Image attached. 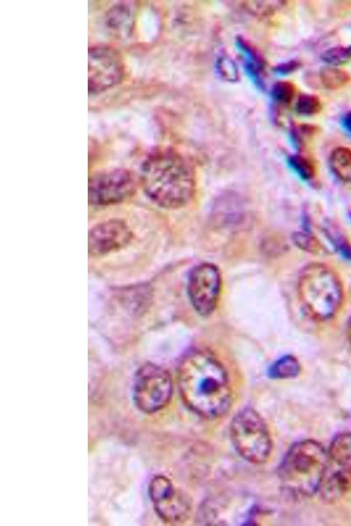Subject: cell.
<instances>
[{"mask_svg":"<svg viewBox=\"0 0 351 526\" xmlns=\"http://www.w3.org/2000/svg\"><path fill=\"white\" fill-rule=\"evenodd\" d=\"M126 76L122 54L108 45H94L88 51V91L90 95L105 93L120 85Z\"/></svg>","mask_w":351,"mask_h":526,"instance_id":"8","label":"cell"},{"mask_svg":"<svg viewBox=\"0 0 351 526\" xmlns=\"http://www.w3.org/2000/svg\"><path fill=\"white\" fill-rule=\"evenodd\" d=\"M288 163L304 180H312L316 177V163L309 156L301 155V153L289 156Z\"/></svg>","mask_w":351,"mask_h":526,"instance_id":"18","label":"cell"},{"mask_svg":"<svg viewBox=\"0 0 351 526\" xmlns=\"http://www.w3.org/2000/svg\"><path fill=\"white\" fill-rule=\"evenodd\" d=\"M222 279L217 266L204 262L190 273L188 295L193 308L200 316L208 317L217 308L221 298Z\"/></svg>","mask_w":351,"mask_h":526,"instance_id":"9","label":"cell"},{"mask_svg":"<svg viewBox=\"0 0 351 526\" xmlns=\"http://www.w3.org/2000/svg\"><path fill=\"white\" fill-rule=\"evenodd\" d=\"M351 491V472L329 460L319 491L325 502L335 503Z\"/></svg>","mask_w":351,"mask_h":526,"instance_id":"12","label":"cell"},{"mask_svg":"<svg viewBox=\"0 0 351 526\" xmlns=\"http://www.w3.org/2000/svg\"><path fill=\"white\" fill-rule=\"evenodd\" d=\"M328 459L351 472V433L338 434L329 448Z\"/></svg>","mask_w":351,"mask_h":526,"instance_id":"14","label":"cell"},{"mask_svg":"<svg viewBox=\"0 0 351 526\" xmlns=\"http://www.w3.org/2000/svg\"><path fill=\"white\" fill-rule=\"evenodd\" d=\"M139 178L145 195L164 209L184 207L195 195V170L174 148L152 152L142 163Z\"/></svg>","mask_w":351,"mask_h":526,"instance_id":"2","label":"cell"},{"mask_svg":"<svg viewBox=\"0 0 351 526\" xmlns=\"http://www.w3.org/2000/svg\"><path fill=\"white\" fill-rule=\"evenodd\" d=\"M173 380L163 368L147 363L134 375L133 398L139 410L145 414L162 410L173 396Z\"/></svg>","mask_w":351,"mask_h":526,"instance_id":"7","label":"cell"},{"mask_svg":"<svg viewBox=\"0 0 351 526\" xmlns=\"http://www.w3.org/2000/svg\"><path fill=\"white\" fill-rule=\"evenodd\" d=\"M149 492L157 514L163 521L176 524L185 520L190 511L189 502L181 493L176 491L168 478L154 477Z\"/></svg>","mask_w":351,"mask_h":526,"instance_id":"11","label":"cell"},{"mask_svg":"<svg viewBox=\"0 0 351 526\" xmlns=\"http://www.w3.org/2000/svg\"><path fill=\"white\" fill-rule=\"evenodd\" d=\"M295 243L302 248L303 250L309 252H319L321 245L317 242L312 237L305 235V233H297L295 235Z\"/></svg>","mask_w":351,"mask_h":526,"instance_id":"25","label":"cell"},{"mask_svg":"<svg viewBox=\"0 0 351 526\" xmlns=\"http://www.w3.org/2000/svg\"><path fill=\"white\" fill-rule=\"evenodd\" d=\"M298 295L307 315L316 321H326L341 308L343 285L338 274L328 266L311 263L299 276Z\"/></svg>","mask_w":351,"mask_h":526,"instance_id":"4","label":"cell"},{"mask_svg":"<svg viewBox=\"0 0 351 526\" xmlns=\"http://www.w3.org/2000/svg\"><path fill=\"white\" fill-rule=\"evenodd\" d=\"M133 239L130 226L122 219L98 223L90 230L88 251L91 257H104L123 250Z\"/></svg>","mask_w":351,"mask_h":526,"instance_id":"10","label":"cell"},{"mask_svg":"<svg viewBox=\"0 0 351 526\" xmlns=\"http://www.w3.org/2000/svg\"><path fill=\"white\" fill-rule=\"evenodd\" d=\"M342 125L345 129L351 134V111L347 112L342 119Z\"/></svg>","mask_w":351,"mask_h":526,"instance_id":"27","label":"cell"},{"mask_svg":"<svg viewBox=\"0 0 351 526\" xmlns=\"http://www.w3.org/2000/svg\"><path fill=\"white\" fill-rule=\"evenodd\" d=\"M297 89L294 83L288 81H280L275 83L272 89V97L277 105H290L296 96Z\"/></svg>","mask_w":351,"mask_h":526,"instance_id":"19","label":"cell"},{"mask_svg":"<svg viewBox=\"0 0 351 526\" xmlns=\"http://www.w3.org/2000/svg\"><path fill=\"white\" fill-rule=\"evenodd\" d=\"M282 1H248L244 4V6L248 12L253 13L254 16H269L270 13L279 10L284 6Z\"/></svg>","mask_w":351,"mask_h":526,"instance_id":"23","label":"cell"},{"mask_svg":"<svg viewBox=\"0 0 351 526\" xmlns=\"http://www.w3.org/2000/svg\"><path fill=\"white\" fill-rule=\"evenodd\" d=\"M347 334H348L349 342L351 346V317L348 324V330H347Z\"/></svg>","mask_w":351,"mask_h":526,"instance_id":"28","label":"cell"},{"mask_svg":"<svg viewBox=\"0 0 351 526\" xmlns=\"http://www.w3.org/2000/svg\"><path fill=\"white\" fill-rule=\"evenodd\" d=\"M317 127L309 125H297L292 129V138L296 147L301 148L316 134Z\"/></svg>","mask_w":351,"mask_h":526,"instance_id":"24","label":"cell"},{"mask_svg":"<svg viewBox=\"0 0 351 526\" xmlns=\"http://www.w3.org/2000/svg\"><path fill=\"white\" fill-rule=\"evenodd\" d=\"M323 109V104L319 98L312 94L299 95L296 103V112L299 115L312 116L319 113Z\"/></svg>","mask_w":351,"mask_h":526,"instance_id":"20","label":"cell"},{"mask_svg":"<svg viewBox=\"0 0 351 526\" xmlns=\"http://www.w3.org/2000/svg\"><path fill=\"white\" fill-rule=\"evenodd\" d=\"M178 382L186 407L205 419L219 418L231 407L228 375L222 364L207 351L193 350L183 358Z\"/></svg>","mask_w":351,"mask_h":526,"instance_id":"1","label":"cell"},{"mask_svg":"<svg viewBox=\"0 0 351 526\" xmlns=\"http://www.w3.org/2000/svg\"><path fill=\"white\" fill-rule=\"evenodd\" d=\"M321 83L328 90L340 89L350 82L351 76L345 69L325 67L320 72Z\"/></svg>","mask_w":351,"mask_h":526,"instance_id":"17","label":"cell"},{"mask_svg":"<svg viewBox=\"0 0 351 526\" xmlns=\"http://www.w3.org/2000/svg\"><path fill=\"white\" fill-rule=\"evenodd\" d=\"M301 372V366L297 359L292 356H284L270 367L269 375L276 379L294 378Z\"/></svg>","mask_w":351,"mask_h":526,"instance_id":"16","label":"cell"},{"mask_svg":"<svg viewBox=\"0 0 351 526\" xmlns=\"http://www.w3.org/2000/svg\"><path fill=\"white\" fill-rule=\"evenodd\" d=\"M236 46L243 54L244 69L247 74L255 86L263 89L266 68L265 59L258 49L241 36L236 38Z\"/></svg>","mask_w":351,"mask_h":526,"instance_id":"13","label":"cell"},{"mask_svg":"<svg viewBox=\"0 0 351 526\" xmlns=\"http://www.w3.org/2000/svg\"><path fill=\"white\" fill-rule=\"evenodd\" d=\"M217 68L219 75L226 81L235 82L239 79L238 69L236 64L226 54H221L218 58Z\"/></svg>","mask_w":351,"mask_h":526,"instance_id":"22","label":"cell"},{"mask_svg":"<svg viewBox=\"0 0 351 526\" xmlns=\"http://www.w3.org/2000/svg\"><path fill=\"white\" fill-rule=\"evenodd\" d=\"M301 65L302 64L299 60H291L276 66L273 69V71L279 75H288L297 71L298 69L301 68Z\"/></svg>","mask_w":351,"mask_h":526,"instance_id":"26","label":"cell"},{"mask_svg":"<svg viewBox=\"0 0 351 526\" xmlns=\"http://www.w3.org/2000/svg\"><path fill=\"white\" fill-rule=\"evenodd\" d=\"M230 436L236 451L248 462L261 464L268 460L272 438L265 422L253 409H244L234 418Z\"/></svg>","mask_w":351,"mask_h":526,"instance_id":"5","label":"cell"},{"mask_svg":"<svg viewBox=\"0 0 351 526\" xmlns=\"http://www.w3.org/2000/svg\"><path fill=\"white\" fill-rule=\"evenodd\" d=\"M323 60L331 65H341L351 60V45L348 47H335L323 54Z\"/></svg>","mask_w":351,"mask_h":526,"instance_id":"21","label":"cell"},{"mask_svg":"<svg viewBox=\"0 0 351 526\" xmlns=\"http://www.w3.org/2000/svg\"><path fill=\"white\" fill-rule=\"evenodd\" d=\"M329 165L340 180L351 184V149L336 148L329 156Z\"/></svg>","mask_w":351,"mask_h":526,"instance_id":"15","label":"cell"},{"mask_svg":"<svg viewBox=\"0 0 351 526\" xmlns=\"http://www.w3.org/2000/svg\"><path fill=\"white\" fill-rule=\"evenodd\" d=\"M328 462V454L320 443L311 440L298 442L280 466L281 488L292 498H309L319 491Z\"/></svg>","mask_w":351,"mask_h":526,"instance_id":"3","label":"cell"},{"mask_svg":"<svg viewBox=\"0 0 351 526\" xmlns=\"http://www.w3.org/2000/svg\"><path fill=\"white\" fill-rule=\"evenodd\" d=\"M140 178L127 169H110L94 173L88 182L90 206H109L124 202L135 194Z\"/></svg>","mask_w":351,"mask_h":526,"instance_id":"6","label":"cell"}]
</instances>
